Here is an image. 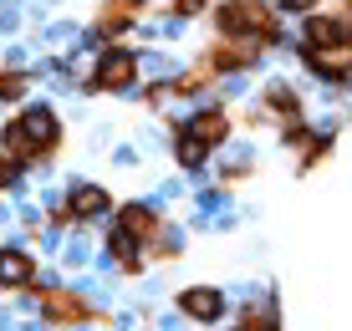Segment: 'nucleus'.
I'll list each match as a JSON object with an SVG mask.
<instances>
[{"label": "nucleus", "instance_id": "obj_1", "mask_svg": "<svg viewBox=\"0 0 352 331\" xmlns=\"http://www.w3.org/2000/svg\"><path fill=\"white\" fill-rule=\"evenodd\" d=\"M36 306H41V321H52V326L97 321V306L82 296L77 286H36Z\"/></svg>", "mask_w": 352, "mask_h": 331}, {"label": "nucleus", "instance_id": "obj_2", "mask_svg": "<svg viewBox=\"0 0 352 331\" xmlns=\"http://www.w3.org/2000/svg\"><path fill=\"white\" fill-rule=\"evenodd\" d=\"M138 56L123 52V46H113V52H102V61L87 71V82H82V92H128L133 82H138Z\"/></svg>", "mask_w": 352, "mask_h": 331}, {"label": "nucleus", "instance_id": "obj_3", "mask_svg": "<svg viewBox=\"0 0 352 331\" xmlns=\"http://www.w3.org/2000/svg\"><path fill=\"white\" fill-rule=\"evenodd\" d=\"M16 117H21V128L31 133V143H36V153H41V163H46L56 148H62V117H56V107L36 102V107H21Z\"/></svg>", "mask_w": 352, "mask_h": 331}, {"label": "nucleus", "instance_id": "obj_4", "mask_svg": "<svg viewBox=\"0 0 352 331\" xmlns=\"http://www.w3.org/2000/svg\"><path fill=\"white\" fill-rule=\"evenodd\" d=\"M179 311H184L189 321L210 326V321L225 316V290L220 286H184V290H179Z\"/></svg>", "mask_w": 352, "mask_h": 331}, {"label": "nucleus", "instance_id": "obj_5", "mask_svg": "<svg viewBox=\"0 0 352 331\" xmlns=\"http://www.w3.org/2000/svg\"><path fill=\"white\" fill-rule=\"evenodd\" d=\"M21 286H36V260L21 250V240L0 244V290H21Z\"/></svg>", "mask_w": 352, "mask_h": 331}, {"label": "nucleus", "instance_id": "obj_6", "mask_svg": "<svg viewBox=\"0 0 352 331\" xmlns=\"http://www.w3.org/2000/svg\"><path fill=\"white\" fill-rule=\"evenodd\" d=\"M159 225H164V219H159V204H153V199H128L123 214H118V229H128L138 244H148L153 235H159Z\"/></svg>", "mask_w": 352, "mask_h": 331}, {"label": "nucleus", "instance_id": "obj_7", "mask_svg": "<svg viewBox=\"0 0 352 331\" xmlns=\"http://www.w3.org/2000/svg\"><path fill=\"white\" fill-rule=\"evenodd\" d=\"M67 209H72V219H77V225H87V219H102L107 209H113V194H107L102 183H72Z\"/></svg>", "mask_w": 352, "mask_h": 331}, {"label": "nucleus", "instance_id": "obj_8", "mask_svg": "<svg viewBox=\"0 0 352 331\" xmlns=\"http://www.w3.org/2000/svg\"><path fill=\"white\" fill-rule=\"evenodd\" d=\"M148 10V0H102V10H97V36H123L133 21Z\"/></svg>", "mask_w": 352, "mask_h": 331}, {"label": "nucleus", "instance_id": "obj_9", "mask_svg": "<svg viewBox=\"0 0 352 331\" xmlns=\"http://www.w3.org/2000/svg\"><path fill=\"white\" fill-rule=\"evenodd\" d=\"M0 153H10L21 168L26 163H41V153H36V143H31V133L21 128V117H10L6 128H0Z\"/></svg>", "mask_w": 352, "mask_h": 331}, {"label": "nucleus", "instance_id": "obj_10", "mask_svg": "<svg viewBox=\"0 0 352 331\" xmlns=\"http://www.w3.org/2000/svg\"><path fill=\"white\" fill-rule=\"evenodd\" d=\"M184 128L204 143V148H214V143H225V138H230V117L220 113V107H204V113H194Z\"/></svg>", "mask_w": 352, "mask_h": 331}, {"label": "nucleus", "instance_id": "obj_11", "mask_svg": "<svg viewBox=\"0 0 352 331\" xmlns=\"http://www.w3.org/2000/svg\"><path fill=\"white\" fill-rule=\"evenodd\" d=\"M204 153H210V148H204L189 128H174V158H179V168H199Z\"/></svg>", "mask_w": 352, "mask_h": 331}, {"label": "nucleus", "instance_id": "obj_12", "mask_svg": "<svg viewBox=\"0 0 352 331\" xmlns=\"http://www.w3.org/2000/svg\"><path fill=\"white\" fill-rule=\"evenodd\" d=\"M31 92V71L16 67V71H0V102H21Z\"/></svg>", "mask_w": 352, "mask_h": 331}, {"label": "nucleus", "instance_id": "obj_13", "mask_svg": "<svg viewBox=\"0 0 352 331\" xmlns=\"http://www.w3.org/2000/svg\"><path fill=\"white\" fill-rule=\"evenodd\" d=\"M307 41L311 46H332L337 41V21H307Z\"/></svg>", "mask_w": 352, "mask_h": 331}, {"label": "nucleus", "instance_id": "obj_14", "mask_svg": "<svg viewBox=\"0 0 352 331\" xmlns=\"http://www.w3.org/2000/svg\"><path fill=\"white\" fill-rule=\"evenodd\" d=\"M6 189H21V163L10 153H0V194Z\"/></svg>", "mask_w": 352, "mask_h": 331}, {"label": "nucleus", "instance_id": "obj_15", "mask_svg": "<svg viewBox=\"0 0 352 331\" xmlns=\"http://www.w3.org/2000/svg\"><path fill=\"white\" fill-rule=\"evenodd\" d=\"M174 16H179V21H194V16H204V0H174Z\"/></svg>", "mask_w": 352, "mask_h": 331}, {"label": "nucleus", "instance_id": "obj_16", "mask_svg": "<svg viewBox=\"0 0 352 331\" xmlns=\"http://www.w3.org/2000/svg\"><path fill=\"white\" fill-rule=\"evenodd\" d=\"M281 5H286V10H311L317 0H281Z\"/></svg>", "mask_w": 352, "mask_h": 331}]
</instances>
